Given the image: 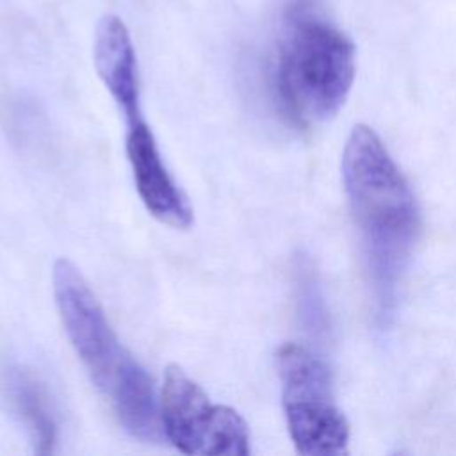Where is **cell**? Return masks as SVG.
I'll return each instance as SVG.
<instances>
[{"instance_id":"1","label":"cell","mask_w":456,"mask_h":456,"mask_svg":"<svg viewBox=\"0 0 456 456\" xmlns=\"http://www.w3.org/2000/svg\"><path fill=\"white\" fill-rule=\"evenodd\" d=\"M342 180L358 232L376 317L385 326L420 233L417 198L383 144L367 125H356L344 146Z\"/></svg>"},{"instance_id":"2","label":"cell","mask_w":456,"mask_h":456,"mask_svg":"<svg viewBox=\"0 0 456 456\" xmlns=\"http://www.w3.org/2000/svg\"><path fill=\"white\" fill-rule=\"evenodd\" d=\"M52 280L64 331L93 383L110 401L125 431L157 442L162 422L151 378L121 346L75 264L59 258Z\"/></svg>"},{"instance_id":"3","label":"cell","mask_w":456,"mask_h":456,"mask_svg":"<svg viewBox=\"0 0 456 456\" xmlns=\"http://www.w3.org/2000/svg\"><path fill=\"white\" fill-rule=\"evenodd\" d=\"M354 69L353 41L310 0H296L285 18L274 69L283 114L297 126L333 118L351 91Z\"/></svg>"},{"instance_id":"4","label":"cell","mask_w":456,"mask_h":456,"mask_svg":"<svg viewBox=\"0 0 456 456\" xmlns=\"http://www.w3.org/2000/svg\"><path fill=\"white\" fill-rule=\"evenodd\" d=\"M283 411L290 440L305 456L347 452L349 422L333 394L330 365L299 344H285L276 354Z\"/></svg>"},{"instance_id":"5","label":"cell","mask_w":456,"mask_h":456,"mask_svg":"<svg viewBox=\"0 0 456 456\" xmlns=\"http://www.w3.org/2000/svg\"><path fill=\"white\" fill-rule=\"evenodd\" d=\"M160 422L166 438L183 454H249L246 420L228 406L212 404L201 387L175 363L164 372Z\"/></svg>"},{"instance_id":"6","label":"cell","mask_w":456,"mask_h":456,"mask_svg":"<svg viewBox=\"0 0 456 456\" xmlns=\"http://www.w3.org/2000/svg\"><path fill=\"white\" fill-rule=\"evenodd\" d=\"M126 125L125 150L142 205L160 223L189 228L192 223L191 205L173 180L148 123L139 118Z\"/></svg>"},{"instance_id":"7","label":"cell","mask_w":456,"mask_h":456,"mask_svg":"<svg viewBox=\"0 0 456 456\" xmlns=\"http://www.w3.org/2000/svg\"><path fill=\"white\" fill-rule=\"evenodd\" d=\"M94 66L125 121L142 118L135 50L126 25L114 14L103 16L96 27Z\"/></svg>"},{"instance_id":"8","label":"cell","mask_w":456,"mask_h":456,"mask_svg":"<svg viewBox=\"0 0 456 456\" xmlns=\"http://www.w3.org/2000/svg\"><path fill=\"white\" fill-rule=\"evenodd\" d=\"M0 394L12 417L25 426L34 451L50 454L57 444V411L46 387L20 363H7L0 370Z\"/></svg>"}]
</instances>
